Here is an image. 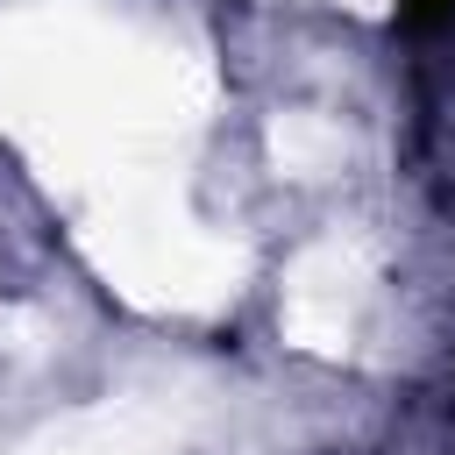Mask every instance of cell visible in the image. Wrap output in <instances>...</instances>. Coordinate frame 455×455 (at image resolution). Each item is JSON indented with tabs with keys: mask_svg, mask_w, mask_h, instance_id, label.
Here are the masks:
<instances>
[{
	"mask_svg": "<svg viewBox=\"0 0 455 455\" xmlns=\"http://www.w3.org/2000/svg\"><path fill=\"white\" fill-rule=\"evenodd\" d=\"M391 28H398L405 43H434V36H448V28H455V0H398Z\"/></svg>",
	"mask_w": 455,
	"mask_h": 455,
	"instance_id": "cell-1",
	"label": "cell"
}]
</instances>
